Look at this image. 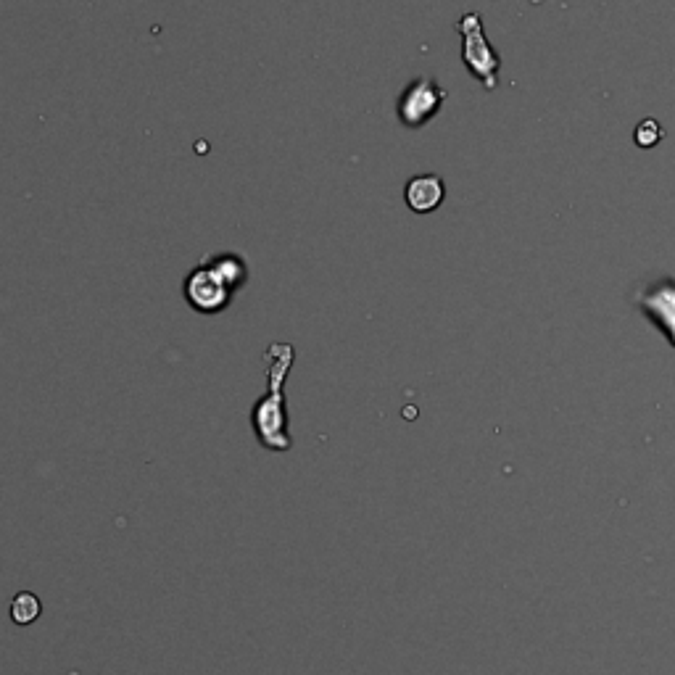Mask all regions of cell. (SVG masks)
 <instances>
[{
    "label": "cell",
    "instance_id": "1",
    "mask_svg": "<svg viewBox=\"0 0 675 675\" xmlns=\"http://www.w3.org/2000/svg\"><path fill=\"white\" fill-rule=\"evenodd\" d=\"M267 393L251 409V425L264 449L288 451L291 449V430H288V404H285V380L296 362V349L291 343H272L267 349Z\"/></svg>",
    "mask_w": 675,
    "mask_h": 675
},
{
    "label": "cell",
    "instance_id": "2",
    "mask_svg": "<svg viewBox=\"0 0 675 675\" xmlns=\"http://www.w3.org/2000/svg\"><path fill=\"white\" fill-rule=\"evenodd\" d=\"M457 30L459 35H462V61H465L467 69L486 85V90H494L496 72H499V56H496L491 43L486 40L480 16L465 14L459 19Z\"/></svg>",
    "mask_w": 675,
    "mask_h": 675
},
{
    "label": "cell",
    "instance_id": "3",
    "mask_svg": "<svg viewBox=\"0 0 675 675\" xmlns=\"http://www.w3.org/2000/svg\"><path fill=\"white\" fill-rule=\"evenodd\" d=\"M182 296L188 301V306L193 312L201 314H219L225 312L230 301H233L235 293L227 288L209 264H201L185 277V285H182Z\"/></svg>",
    "mask_w": 675,
    "mask_h": 675
},
{
    "label": "cell",
    "instance_id": "4",
    "mask_svg": "<svg viewBox=\"0 0 675 675\" xmlns=\"http://www.w3.org/2000/svg\"><path fill=\"white\" fill-rule=\"evenodd\" d=\"M446 101V90L438 88L433 80H414L399 98V119L404 127H422L436 117L441 103Z\"/></svg>",
    "mask_w": 675,
    "mask_h": 675
},
{
    "label": "cell",
    "instance_id": "5",
    "mask_svg": "<svg viewBox=\"0 0 675 675\" xmlns=\"http://www.w3.org/2000/svg\"><path fill=\"white\" fill-rule=\"evenodd\" d=\"M446 185L438 175H420L412 177L404 188V201L414 214H430L443 204Z\"/></svg>",
    "mask_w": 675,
    "mask_h": 675
},
{
    "label": "cell",
    "instance_id": "6",
    "mask_svg": "<svg viewBox=\"0 0 675 675\" xmlns=\"http://www.w3.org/2000/svg\"><path fill=\"white\" fill-rule=\"evenodd\" d=\"M206 264L214 269V275H217L219 280H222V283H225L233 293H238L240 288H246L248 264L240 254H233V251H225V254H214L211 259H206Z\"/></svg>",
    "mask_w": 675,
    "mask_h": 675
},
{
    "label": "cell",
    "instance_id": "7",
    "mask_svg": "<svg viewBox=\"0 0 675 675\" xmlns=\"http://www.w3.org/2000/svg\"><path fill=\"white\" fill-rule=\"evenodd\" d=\"M8 615L14 620L16 625H32L37 617L43 615V604L37 599L32 591H22V594H16L8 604Z\"/></svg>",
    "mask_w": 675,
    "mask_h": 675
},
{
    "label": "cell",
    "instance_id": "8",
    "mask_svg": "<svg viewBox=\"0 0 675 675\" xmlns=\"http://www.w3.org/2000/svg\"><path fill=\"white\" fill-rule=\"evenodd\" d=\"M660 135H662L660 124L649 119V122L639 124V130H636V143H639V146H644V148H649V146H654L657 140H660Z\"/></svg>",
    "mask_w": 675,
    "mask_h": 675
}]
</instances>
